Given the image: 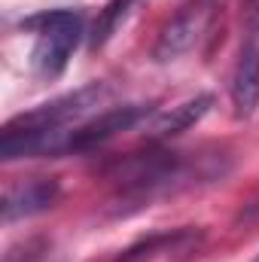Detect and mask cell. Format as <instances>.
Here are the masks:
<instances>
[{
	"label": "cell",
	"mask_w": 259,
	"mask_h": 262,
	"mask_svg": "<svg viewBox=\"0 0 259 262\" xmlns=\"http://www.w3.org/2000/svg\"><path fill=\"white\" fill-rule=\"evenodd\" d=\"M256 262H259V259H256Z\"/></svg>",
	"instance_id": "11"
},
{
	"label": "cell",
	"mask_w": 259,
	"mask_h": 262,
	"mask_svg": "<svg viewBox=\"0 0 259 262\" xmlns=\"http://www.w3.org/2000/svg\"><path fill=\"white\" fill-rule=\"evenodd\" d=\"M259 104V18H247L241 52L232 73V107L235 116L247 119Z\"/></svg>",
	"instance_id": "5"
},
{
	"label": "cell",
	"mask_w": 259,
	"mask_h": 262,
	"mask_svg": "<svg viewBox=\"0 0 259 262\" xmlns=\"http://www.w3.org/2000/svg\"><path fill=\"white\" fill-rule=\"evenodd\" d=\"M213 98L210 95H195L189 101H183L180 107H171L168 113H162L153 125V137H171V134H180L186 131L189 125H195L207 110H210Z\"/></svg>",
	"instance_id": "7"
},
{
	"label": "cell",
	"mask_w": 259,
	"mask_h": 262,
	"mask_svg": "<svg viewBox=\"0 0 259 262\" xmlns=\"http://www.w3.org/2000/svg\"><path fill=\"white\" fill-rule=\"evenodd\" d=\"M58 198V183L52 177H28V180H15L3 189L0 201V213L3 223H15L34 213H43L55 204Z\"/></svg>",
	"instance_id": "6"
},
{
	"label": "cell",
	"mask_w": 259,
	"mask_h": 262,
	"mask_svg": "<svg viewBox=\"0 0 259 262\" xmlns=\"http://www.w3.org/2000/svg\"><path fill=\"white\" fill-rule=\"evenodd\" d=\"M247 18H259V0H247Z\"/></svg>",
	"instance_id": "10"
},
{
	"label": "cell",
	"mask_w": 259,
	"mask_h": 262,
	"mask_svg": "<svg viewBox=\"0 0 259 262\" xmlns=\"http://www.w3.org/2000/svg\"><path fill=\"white\" fill-rule=\"evenodd\" d=\"M37 40L31 49V67L43 79H55L64 73L73 49L82 40V15L73 9H52L28 21Z\"/></svg>",
	"instance_id": "2"
},
{
	"label": "cell",
	"mask_w": 259,
	"mask_h": 262,
	"mask_svg": "<svg viewBox=\"0 0 259 262\" xmlns=\"http://www.w3.org/2000/svg\"><path fill=\"white\" fill-rule=\"evenodd\" d=\"M226 0H186L159 31V40L153 46V58L156 61H174L180 55H186L195 49L207 31L213 28L217 12L223 9Z\"/></svg>",
	"instance_id": "4"
},
{
	"label": "cell",
	"mask_w": 259,
	"mask_h": 262,
	"mask_svg": "<svg viewBox=\"0 0 259 262\" xmlns=\"http://www.w3.org/2000/svg\"><path fill=\"white\" fill-rule=\"evenodd\" d=\"M137 3H140V0H110V3L98 12L95 28H92V46H95V49H101V46L122 28V21L134 12Z\"/></svg>",
	"instance_id": "8"
},
{
	"label": "cell",
	"mask_w": 259,
	"mask_h": 262,
	"mask_svg": "<svg viewBox=\"0 0 259 262\" xmlns=\"http://www.w3.org/2000/svg\"><path fill=\"white\" fill-rule=\"evenodd\" d=\"M110 98V89L104 82H92L82 85L76 92H70L64 98H55L49 104H40L15 119L6 122V128H18V131H58V128H70L79 125L85 119H92V113Z\"/></svg>",
	"instance_id": "3"
},
{
	"label": "cell",
	"mask_w": 259,
	"mask_h": 262,
	"mask_svg": "<svg viewBox=\"0 0 259 262\" xmlns=\"http://www.w3.org/2000/svg\"><path fill=\"white\" fill-rule=\"evenodd\" d=\"M207 177H217V168H210V159L186 156V152L131 156L116 165V174H113L122 201H134V204H149L153 198L177 192Z\"/></svg>",
	"instance_id": "1"
},
{
	"label": "cell",
	"mask_w": 259,
	"mask_h": 262,
	"mask_svg": "<svg viewBox=\"0 0 259 262\" xmlns=\"http://www.w3.org/2000/svg\"><path fill=\"white\" fill-rule=\"evenodd\" d=\"M192 241V232H171V235H153L140 244H134L131 250H125L116 262H143V259H153L156 253H171L183 244Z\"/></svg>",
	"instance_id": "9"
}]
</instances>
